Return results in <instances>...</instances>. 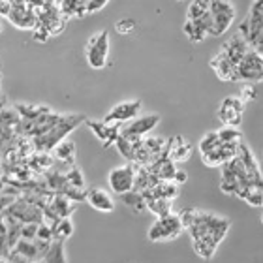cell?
Segmentation results:
<instances>
[{
    "mask_svg": "<svg viewBox=\"0 0 263 263\" xmlns=\"http://www.w3.org/2000/svg\"><path fill=\"white\" fill-rule=\"evenodd\" d=\"M179 214L184 224V231H188L192 239L194 252L201 259H213L220 242L224 241L230 231L231 222L224 216L207 213L201 209H184Z\"/></svg>",
    "mask_w": 263,
    "mask_h": 263,
    "instance_id": "1",
    "label": "cell"
},
{
    "mask_svg": "<svg viewBox=\"0 0 263 263\" xmlns=\"http://www.w3.org/2000/svg\"><path fill=\"white\" fill-rule=\"evenodd\" d=\"M213 28V17L209 11L207 0H192V4L186 10V21H184V36L192 44H201L211 36Z\"/></svg>",
    "mask_w": 263,
    "mask_h": 263,
    "instance_id": "2",
    "label": "cell"
},
{
    "mask_svg": "<svg viewBox=\"0 0 263 263\" xmlns=\"http://www.w3.org/2000/svg\"><path fill=\"white\" fill-rule=\"evenodd\" d=\"M184 231L181 214H164V216H156L154 224L148 228L147 239L151 242H170L175 241L177 237Z\"/></svg>",
    "mask_w": 263,
    "mask_h": 263,
    "instance_id": "3",
    "label": "cell"
},
{
    "mask_svg": "<svg viewBox=\"0 0 263 263\" xmlns=\"http://www.w3.org/2000/svg\"><path fill=\"white\" fill-rule=\"evenodd\" d=\"M209 11L213 17V28H211V36L218 38L226 34L231 28V25L237 19V8L233 6L231 0H207Z\"/></svg>",
    "mask_w": 263,
    "mask_h": 263,
    "instance_id": "4",
    "label": "cell"
},
{
    "mask_svg": "<svg viewBox=\"0 0 263 263\" xmlns=\"http://www.w3.org/2000/svg\"><path fill=\"white\" fill-rule=\"evenodd\" d=\"M109 32L107 30H98L96 34H92L87 42L85 47V57H87V64L92 70H102L107 66L109 61Z\"/></svg>",
    "mask_w": 263,
    "mask_h": 263,
    "instance_id": "5",
    "label": "cell"
},
{
    "mask_svg": "<svg viewBox=\"0 0 263 263\" xmlns=\"http://www.w3.org/2000/svg\"><path fill=\"white\" fill-rule=\"evenodd\" d=\"M235 81L259 83L263 81V55L250 47L245 59L239 62L235 71Z\"/></svg>",
    "mask_w": 263,
    "mask_h": 263,
    "instance_id": "6",
    "label": "cell"
},
{
    "mask_svg": "<svg viewBox=\"0 0 263 263\" xmlns=\"http://www.w3.org/2000/svg\"><path fill=\"white\" fill-rule=\"evenodd\" d=\"M136 171H137V164H132V162H128L126 165L113 167L109 171V175H107V182H109L111 192L117 194V196L132 192L134 190V182H136Z\"/></svg>",
    "mask_w": 263,
    "mask_h": 263,
    "instance_id": "7",
    "label": "cell"
},
{
    "mask_svg": "<svg viewBox=\"0 0 263 263\" xmlns=\"http://www.w3.org/2000/svg\"><path fill=\"white\" fill-rule=\"evenodd\" d=\"M263 32V0H254L248 15L245 17V21L239 27V34L247 40L248 45H252V42Z\"/></svg>",
    "mask_w": 263,
    "mask_h": 263,
    "instance_id": "8",
    "label": "cell"
},
{
    "mask_svg": "<svg viewBox=\"0 0 263 263\" xmlns=\"http://www.w3.org/2000/svg\"><path fill=\"white\" fill-rule=\"evenodd\" d=\"M245 107H247V104H245V100L241 96H226L220 102L216 117L226 126H241Z\"/></svg>",
    "mask_w": 263,
    "mask_h": 263,
    "instance_id": "9",
    "label": "cell"
},
{
    "mask_svg": "<svg viewBox=\"0 0 263 263\" xmlns=\"http://www.w3.org/2000/svg\"><path fill=\"white\" fill-rule=\"evenodd\" d=\"M162 117L158 113H148V115H139L134 121L126 122L124 126H121V136L124 137H147L151 136L156 126L160 124Z\"/></svg>",
    "mask_w": 263,
    "mask_h": 263,
    "instance_id": "10",
    "label": "cell"
},
{
    "mask_svg": "<svg viewBox=\"0 0 263 263\" xmlns=\"http://www.w3.org/2000/svg\"><path fill=\"white\" fill-rule=\"evenodd\" d=\"M76 211V205L71 203V197L66 194H55L44 207V220H49V224L61 218H70Z\"/></svg>",
    "mask_w": 263,
    "mask_h": 263,
    "instance_id": "11",
    "label": "cell"
},
{
    "mask_svg": "<svg viewBox=\"0 0 263 263\" xmlns=\"http://www.w3.org/2000/svg\"><path fill=\"white\" fill-rule=\"evenodd\" d=\"M143 104L141 100H126L121 104L113 105L107 115L104 117L105 122H117V124H126V122L134 121L136 117L141 115Z\"/></svg>",
    "mask_w": 263,
    "mask_h": 263,
    "instance_id": "12",
    "label": "cell"
},
{
    "mask_svg": "<svg viewBox=\"0 0 263 263\" xmlns=\"http://www.w3.org/2000/svg\"><path fill=\"white\" fill-rule=\"evenodd\" d=\"M242 143V141H241ZM241 143H222L220 141L218 147H214L211 153L203 154L201 162L207 167H220L226 162H230L231 158H235L239 151H241Z\"/></svg>",
    "mask_w": 263,
    "mask_h": 263,
    "instance_id": "13",
    "label": "cell"
},
{
    "mask_svg": "<svg viewBox=\"0 0 263 263\" xmlns=\"http://www.w3.org/2000/svg\"><path fill=\"white\" fill-rule=\"evenodd\" d=\"M8 19L13 27L17 28H28V30H34L38 27V13L27 4V2H21V4H13L8 11Z\"/></svg>",
    "mask_w": 263,
    "mask_h": 263,
    "instance_id": "14",
    "label": "cell"
},
{
    "mask_svg": "<svg viewBox=\"0 0 263 263\" xmlns=\"http://www.w3.org/2000/svg\"><path fill=\"white\" fill-rule=\"evenodd\" d=\"M90 130L94 132V136L98 137L100 141L104 143L105 148L113 147L117 143V137L121 134V124H117V122H105L104 119L102 121H92V119H87L85 121Z\"/></svg>",
    "mask_w": 263,
    "mask_h": 263,
    "instance_id": "15",
    "label": "cell"
},
{
    "mask_svg": "<svg viewBox=\"0 0 263 263\" xmlns=\"http://www.w3.org/2000/svg\"><path fill=\"white\" fill-rule=\"evenodd\" d=\"M87 203L98 213H113L117 207L115 199L107 190L100 186H92L87 190Z\"/></svg>",
    "mask_w": 263,
    "mask_h": 263,
    "instance_id": "16",
    "label": "cell"
},
{
    "mask_svg": "<svg viewBox=\"0 0 263 263\" xmlns=\"http://www.w3.org/2000/svg\"><path fill=\"white\" fill-rule=\"evenodd\" d=\"M220 51H222L233 64L239 66V62H241L242 59H245V55L250 51V45H248V42L242 38L241 34L237 32V34H233L228 42H224V45H222Z\"/></svg>",
    "mask_w": 263,
    "mask_h": 263,
    "instance_id": "17",
    "label": "cell"
},
{
    "mask_svg": "<svg viewBox=\"0 0 263 263\" xmlns=\"http://www.w3.org/2000/svg\"><path fill=\"white\" fill-rule=\"evenodd\" d=\"M192 143L188 141L186 137L182 136H173L171 139H167V148L165 153L175 164H181V162H186L192 156Z\"/></svg>",
    "mask_w": 263,
    "mask_h": 263,
    "instance_id": "18",
    "label": "cell"
},
{
    "mask_svg": "<svg viewBox=\"0 0 263 263\" xmlns=\"http://www.w3.org/2000/svg\"><path fill=\"white\" fill-rule=\"evenodd\" d=\"M209 64H211V68L214 70V73H216V77H218L220 81H231V83L235 81L237 66L233 64L222 51H218V53L211 59Z\"/></svg>",
    "mask_w": 263,
    "mask_h": 263,
    "instance_id": "19",
    "label": "cell"
},
{
    "mask_svg": "<svg viewBox=\"0 0 263 263\" xmlns=\"http://www.w3.org/2000/svg\"><path fill=\"white\" fill-rule=\"evenodd\" d=\"M148 167H151V171L158 177L160 181H175V173H177V170H179L175 165V162L167 156V153L158 156L153 164H148Z\"/></svg>",
    "mask_w": 263,
    "mask_h": 263,
    "instance_id": "20",
    "label": "cell"
},
{
    "mask_svg": "<svg viewBox=\"0 0 263 263\" xmlns=\"http://www.w3.org/2000/svg\"><path fill=\"white\" fill-rule=\"evenodd\" d=\"M51 154H53L55 162H61V164H66L70 167V165L76 164V143L66 137L51 151Z\"/></svg>",
    "mask_w": 263,
    "mask_h": 263,
    "instance_id": "21",
    "label": "cell"
},
{
    "mask_svg": "<svg viewBox=\"0 0 263 263\" xmlns=\"http://www.w3.org/2000/svg\"><path fill=\"white\" fill-rule=\"evenodd\" d=\"M64 245H66V241L53 239V241L49 242L47 250H45L44 261H51V263H55V261L64 263V261H68V258H66V252H64Z\"/></svg>",
    "mask_w": 263,
    "mask_h": 263,
    "instance_id": "22",
    "label": "cell"
},
{
    "mask_svg": "<svg viewBox=\"0 0 263 263\" xmlns=\"http://www.w3.org/2000/svg\"><path fill=\"white\" fill-rule=\"evenodd\" d=\"M147 201V211L156 214V216H164L173 211V199H165V197H151L145 199Z\"/></svg>",
    "mask_w": 263,
    "mask_h": 263,
    "instance_id": "23",
    "label": "cell"
},
{
    "mask_svg": "<svg viewBox=\"0 0 263 263\" xmlns=\"http://www.w3.org/2000/svg\"><path fill=\"white\" fill-rule=\"evenodd\" d=\"M122 203L130 207L134 213H143V211H147V201H145V197H143L141 192H137V190H132V192H126L121 196Z\"/></svg>",
    "mask_w": 263,
    "mask_h": 263,
    "instance_id": "24",
    "label": "cell"
},
{
    "mask_svg": "<svg viewBox=\"0 0 263 263\" xmlns=\"http://www.w3.org/2000/svg\"><path fill=\"white\" fill-rule=\"evenodd\" d=\"M53 228V239H59V241H68L73 233V224H71L70 218H61L51 224Z\"/></svg>",
    "mask_w": 263,
    "mask_h": 263,
    "instance_id": "25",
    "label": "cell"
},
{
    "mask_svg": "<svg viewBox=\"0 0 263 263\" xmlns=\"http://www.w3.org/2000/svg\"><path fill=\"white\" fill-rule=\"evenodd\" d=\"M218 132V137L222 143H241L242 141V132L239 130V126H222Z\"/></svg>",
    "mask_w": 263,
    "mask_h": 263,
    "instance_id": "26",
    "label": "cell"
},
{
    "mask_svg": "<svg viewBox=\"0 0 263 263\" xmlns=\"http://www.w3.org/2000/svg\"><path fill=\"white\" fill-rule=\"evenodd\" d=\"M66 181L71 188H77V190H85V177H83V171L77 167L76 164L70 165V170L66 173Z\"/></svg>",
    "mask_w": 263,
    "mask_h": 263,
    "instance_id": "27",
    "label": "cell"
},
{
    "mask_svg": "<svg viewBox=\"0 0 263 263\" xmlns=\"http://www.w3.org/2000/svg\"><path fill=\"white\" fill-rule=\"evenodd\" d=\"M220 145V137H218V132H207L205 136L201 137V141H199V154H207L211 153L214 147H218Z\"/></svg>",
    "mask_w": 263,
    "mask_h": 263,
    "instance_id": "28",
    "label": "cell"
},
{
    "mask_svg": "<svg viewBox=\"0 0 263 263\" xmlns=\"http://www.w3.org/2000/svg\"><path fill=\"white\" fill-rule=\"evenodd\" d=\"M115 28L119 34H132L134 32V28H136V21L130 19V17H126V19H121V21L117 23Z\"/></svg>",
    "mask_w": 263,
    "mask_h": 263,
    "instance_id": "29",
    "label": "cell"
},
{
    "mask_svg": "<svg viewBox=\"0 0 263 263\" xmlns=\"http://www.w3.org/2000/svg\"><path fill=\"white\" fill-rule=\"evenodd\" d=\"M241 98L245 100V104H248L250 100L256 98V88H254L252 83H248L247 87H242V90H241Z\"/></svg>",
    "mask_w": 263,
    "mask_h": 263,
    "instance_id": "30",
    "label": "cell"
},
{
    "mask_svg": "<svg viewBox=\"0 0 263 263\" xmlns=\"http://www.w3.org/2000/svg\"><path fill=\"white\" fill-rule=\"evenodd\" d=\"M11 203H13V196L0 192V213H2V211H6V209L11 205Z\"/></svg>",
    "mask_w": 263,
    "mask_h": 263,
    "instance_id": "31",
    "label": "cell"
},
{
    "mask_svg": "<svg viewBox=\"0 0 263 263\" xmlns=\"http://www.w3.org/2000/svg\"><path fill=\"white\" fill-rule=\"evenodd\" d=\"M188 181V173L184 170H177L175 173V182L177 184H184V182Z\"/></svg>",
    "mask_w": 263,
    "mask_h": 263,
    "instance_id": "32",
    "label": "cell"
},
{
    "mask_svg": "<svg viewBox=\"0 0 263 263\" xmlns=\"http://www.w3.org/2000/svg\"><path fill=\"white\" fill-rule=\"evenodd\" d=\"M259 220H261V224H263V211H261V214H259Z\"/></svg>",
    "mask_w": 263,
    "mask_h": 263,
    "instance_id": "33",
    "label": "cell"
},
{
    "mask_svg": "<svg viewBox=\"0 0 263 263\" xmlns=\"http://www.w3.org/2000/svg\"><path fill=\"white\" fill-rule=\"evenodd\" d=\"M0 32H2V21H0Z\"/></svg>",
    "mask_w": 263,
    "mask_h": 263,
    "instance_id": "34",
    "label": "cell"
}]
</instances>
